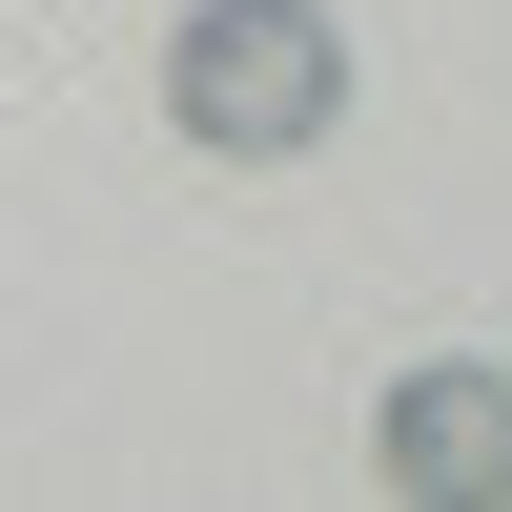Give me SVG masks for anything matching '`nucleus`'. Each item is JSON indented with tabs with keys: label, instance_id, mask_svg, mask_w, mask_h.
Segmentation results:
<instances>
[{
	"label": "nucleus",
	"instance_id": "f257e3e1",
	"mask_svg": "<svg viewBox=\"0 0 512 512\" xmlns=\"http://www.w3.org/2000/svg\"><path fill=\"white\" fill-rule=\"evenodd\" d=\"M164 123L205 164H308L349 123V21L328 0H185L164 21Z\"/></svg>",
	"mask_w": 512,
	"mask_h": 512
},
{
	"label": "nucleus",
	"instance_id": "f03ea898",
	"mask_svg": "<svg viewBox=\"0 0 512 512\" xmlns=\"http://www.w3.org/2000/svg\"><path fill=\"white\" fill-rule=\"evenodd\" d=\"M369 492H410V512H512V369H410L390 410H369Z\"/></svg>",
	"mask_w": 512,
	"mask_h": 512
}]
</instances>
